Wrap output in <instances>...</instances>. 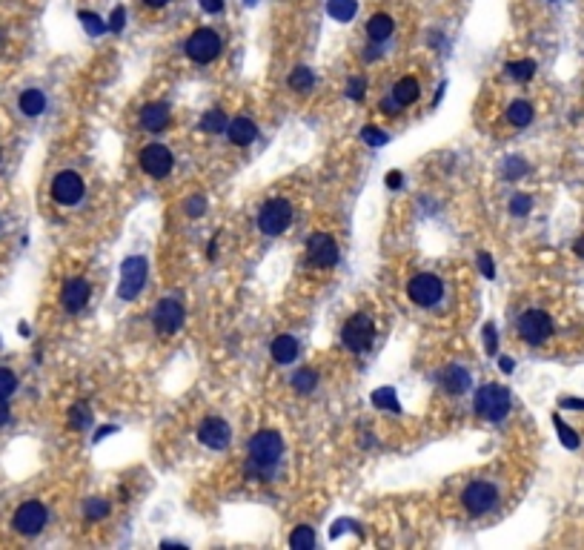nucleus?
Wrapping results in <instances>:
<instances>
[{"instance_id":"f257e3e1","label":"nucleus","mask_w":584,"mask_h":550,"mask_svg":"<svg viewBox=\"0 0 584 550\" xmlns=\"http://www.w3.org/2000/svg\"><path fill=\"white\" fill-rule=\"evenodd\" d=\"M284 442L275 430H258L249 442V476L269 479L281 461Z\"/></svg>"},{"instance_id":"f03ea898","label":"nucleus","mask_w":584,"mask_h":550,"mask_svg":"<svg viewBox=\"0 0 584 550\" xmlns=\"http://www.w3.org/2000/svg\"><path fill=\"white\" fill-rule=\"evenodd\" d=\"M473 410L487 421H502L510 413V390L504 385H484L476 390Z\"/></svg>"},{"instance_id":"7ed1b4c3","label":"nucleus","mask_w":584,"mask_h":550,"mask_svg":"<svg viewBox=\"0 0 584 550\" xmlns=\"http://www.w3.org/2000/svg\"><path fill=\"white\" fill-rule=\"evenodd\" d=\"M221 35L215 32V29H210V26H203V29H195L192 35H189V40L184 44V49H186V58L192 61V63H201V66H206V63H212L218 55H221Z\"/></svg>"},{"instance_id":"20e7f679","label":"nucleus","mask_w":584,"mask_h":550,"mask_svg":"<svg viewBox=\"0 0 584 550\" xmlns=\"http://www.w3.org/2000/svg\"><path fill=\"white\" fill-rule=\"evenodd\" d=\"M341 342L353 353H367L372 347V342H375V324H372V318L367 313H355L344 324V330H341Z\"/></svg>"},{"instance_id":"39448f33","label":"nucleus","mask_w":584,"mask_h":550,"mask_svg":"<svg viewBox=\"0 0 584 550\" xmlns=\"http://www.w3.org/2000/svg\"><path fill=\"white\" fill-rule=\"evenodd\" d=\"M462 504H464V511L470 516H484L498 504V487L493 482H484V479L470 482L462 493Z\"/></svg>"},{"instance_id":"423d86ee","label":"nucleus","mask_w":584,"mask_h":550,"mask_svg":"<svg viewBox=\"0 0 584 550\" xmlns=\"http://www.w3.org/2000/svg\"><path fill=\"white\" fill-rule=\"evenodd\" d=\"M146 273H149V264L144 256H132L123 261L120 267V287H118V295L123 301H132L141 295L144 284H146Z\"/></svg>"},{"instance_id":"0eeeda50","label":"nucleus","mask_w":584,"mask_h":550,"mask_svg":"<svg viewBox=\"0 0 584 550\" xmlns=\"http://www.w3.org/2000/svg\"><path fill=\"white\" fill-rule=\"evenodd\" d=\"M516 330H519V335L524 338L527 344L538 347V344H545L547 338L553 335V318L545 310H527V313H521Z\"/></svg>"},{"instance_id":"6e6552de","label":"nucleus","mask_w":584,"mask_h":550,"mask_svg":"<svg viewBox=\"0 0 584 550\" xmlns=\"http://www.w3.org/2000/svg\"><path fill=\"white\" fill-rule=\"evenodd\" d=\"M292 221V204L284 198H272L261 206L258 213V227L264 235H281Z\"/></svg>"},{"instance_id":"1a4fd4ad","label":"nucleus","mask_w":584,"mask_h":550,"mask_svg":"<svg viewBox=\"0 0 584 550\" xmlns=\"http://www.w3.org/2000/svg\"><path fill=\"white\" fill-rule=\"evenodd\" d=\"M338 244L332 235L326 232H312L310 241H307V261L318 270H329V267H336L338 264Z\"/></svg>"},{"instance_id":"9d476101","label":"nucleus","mask_w":584,"mask_h":550,"mask_svg":"<svg viewBox=\"0 0 584 550\" xmlns=\"http://www.w3.org/2000/svg\"><path fill=\"white\" fill-rule=\"evenodd\" d=\"M441 292H444V284L433 273H419V275H412L410 284H407L410 301L419 304V307H433L441 299Z\"/></svg>"},{"instance_id":"9b49d317","label":"nucleus","mask_w":584,"mask_h":550,"mask_svg":"<svg viewBox=\"0 0 584 550\" xmlns=\"http://www.w3.org/2000/svg\"><path fill=\"white\" fill-rule=\"evenodd\" d=\"M138 161H141V169H144L149 178H166V175L172 173V163H175L172 152L166 149L163 144H149V146H144L141 155H138Z\"/></svg>"},{"instance_id":"f8f14e48","label":"nucleus","mask_w":584,"mask_h":550,"mask_svg":"<svg viewBox=\"0 0 584 550\" xmlns=\"http://www.w3.org/2000/svg\"><path fill=\"white\" fill-rule=\"evenodd\" d=\"M12 527L23 536H34L46 527V504L44 501H23L12 519Z\"/></svg>"},{"instance_id":"ddd939ff","label":"nucleus","mask_w":584,"mask_h":550,"mask_svg":"<svg viewBox=\"0 0 584 550\" xmlns=\"http://www.w3.org/2000/svg\"><path fill=\"white\" fill-rule=\"evenodd\" d=\"M152 321H155L158 332H163V335L178 332L181 324H184V304H181L178 295H166V299H160V304L155 307Z\"/></svg>"},{"instance_id":"4468645a","label":"nucleus","mask_w":584,"mask_h":550,"mask_svg":"<svg viewBox=\"0 0 584 550\" xmlns=\"http://www.w3.org/2000/svg\"><path fill=\"white\" fill-rule=\"evenodd\" d=\"M198 439H201V444L212 447V450H224V447H229V442H232V430H229V425H227L224 418L210 415V418H203V421H201Z\"/></svg>"},{"instance_id":"2eb2a0df","label":"nucleus","mask_w":584,"mask_h":550,"mask_svg":"<svg viewBox=\"0 0 584 550\" xmlns=\"http://www.w3.org/2000/svg\"><path fill=\"white\" fill-rule=\"evenodd\" d=\"M52 198L61 204V206H72L83 198V178L77 173H58L55 181H52Z\"/></svg>"},{"instance_id":"dca6fc26","label":"nucleus","mask_w":584,"mask_h":550,"mask_svg":"<svg viewBox=\"0 0 584 550\" xmlns=\"http://www.w3.org/2000/svg\"><path fill=\"white\" fill-rule=\"evenodd\" d=\"M89 281L87 278H69L63 284V292H61V304L66 313H80L89 301Z\"/></svg>"},{"instance_id":"f3484780","label":"nucleus","mask_w":584,"mask_h":550,"mask_svg":"<svg viewBox=\"0 0 584 550\" xmlns=\"http://www.w3.org/2000/svg\"><path fill=\"white\" fill-rule=\"evenodd\" d=\"M141 126L146 132H163L170 126V106L166 104H146L141 109Z\"/></svg>"},{"instance_id":"a211bd4d","label":"nucleus","mask_w":584,"mask_h":550,"mask_svg":"<svg viewBox=\"0 0 584 550\" xmlns=\"http://www.w3.org/2000/svg\"><path fill=\"white\" fill-rule=\"evenodd\" d=\"M470 385H473V378H470V373H467L464 367H458V364L444 367V373H441V387H444L447 393L462 396V393L470 390Z\"/></svg>"},{"instance_id":"6ab92c4d","label":"nucleus","mask_w":584,"mask_h":550,"mask_svg":"<svg viewBox=\"0 0 584 550\" xmlns=\"http://www.w3.org/2000/svg\"><path fill=\"white\" fill-rule=\"evenodd\" d=\"M390 95H393V101H395L401 109H407V106H412L415 101L421 98V87H419V80H415V77H401L395 87H393Z\"/></svg>"},{"instance_id":"aec40b11","label":"nucleus","mask_w":584,"mask_h":550,"mask_svg":"<svg viewBox=\"0 0 584 550\" xmlns=\"http://www.w3.org/2000/svg\"><path fill=\"white\" fill-rule=\"evenodd\" d=\"M258 138V126L249 120V118H235L232 123H229V141L235 144V146H249Z\"/></svg>"},{"instance_id":"412c9836","label":"nucleus","mask_w":584,"mask_h":550,"mask_svg":"<svg viewBox=\"0 0 584 550\" xmlns=\"http://www.w3.org/2000/svg\"><path fill=\"white\" fill-rule=\"evenodd\" d=\"M393 32H395V20H393L390 15H384V12L372 15V18L367 20V37L372 40V44H384V40H387Z\"/></svg>"},{"instance_id":"4be33fe9","label":"nucleus","mask_w":584,"mask_h":550,"mask_svg":"<svg viewBox=\"0 0 584 550\" xmlns=\"http://www.w3.org/2000/svg\"><path fill=\"white\" fill-rule=\"evenodd\" d=\"M269 350H272V358L278 364H292L298 358V342L292 335H278L275 342L269 344Z\"/></svg>"},{"instance_id":"5701e85b","label":"nucleus","mask_w":584,"mask_h":550,"mask_svg":"<svg viewBox=\"0 0 584 550\" xmlns=\"http://www.w3.org/2000/svg\"><path fill=\"white\" fill-rule=\"evenodd\" d=\"M44 109H46V98H44V92H40V89H26V92L20 95V112H23V115L37 118Z\"/></svg>"},{"instance_id":"b1692460","label":"nucleus","mask_w":584,"mask_h":550,"mask_svg":"<svg viewBox=\"0 0 584 550\" xmlns=\"http://www.w3.org/2000/svg\"><path fill=\"white\" fill-rule=\"evenodd\" d=\"M312 87H315V75H312V69H307V66L292 69V75H289V89H292V92L307 95Z\"/></svg>"},{"instance_id":"393cba45","label":"nucleus","mask_w":584,"mask_h":550,"mask_svg":"<svg viewBox=\"0 0 584 550\" xmlns=\"http://www.w3.org/2000/svg\"><path fill=\"white\" fill-rule=\"evenodd\" d=\"M326 9H329V15L336 18L338 23H347V20H353V18H355L358 4H355V0H329Z\"/></svg>"},{"instance_id":"a878e982","label":"nucleus","mask_w":584,"mask_h":550,"mask_svg":"<svg viewBox=\"0 0 584 550\" xmlns=\"http://www.w3.org/2000/svg\"><path fill=\"white\" fill-rule=\"evenodd\" d=\"M507 120H510L513 126H527V123L533 120V106H530L527 101H513V104L507 106Z\"/></svg>"},{"instance_id":"bb28decb","label":"nucleus","mask_w":584,"mask_h":550,"mask_svg":"<svg viewBox=\"0 0 584 550\" xmlns=\"http://www.w3.org/2000/svg\"><path fill=\"white\" fill-rule=\"evenodd\" d=\"M289 547L292 550H310V547H315V530L310 525L296 527V530H292V536H289Z\"/></svg>"},{"instance_id":"cd10ccee","label":"nucleus","mask_w":584,"mask_h":550,"mask_svg":"<svg viewBox=\"0 0 584 550\" xmlns=\"http://www.w3.org/2000/svg\"><path fill=\"white\" fill-rule=\"evenodd\" d=\"M318 385V373L312 367H301L296 375H292V387H296L298 393H312Z\"/></svg>"},{"instance_id":"c85d7f7f","label":"nucleus","mask_w":584,"mask_h":550,"mask_svg":"<svg viewBox=\"0 0 584 550\" xmlns=\"http://www.w3.org/2000/svg\"><path fill=\"white\" fill-rule=\"evenodd\" d=\"M224 126H227V115L221 109H210L203 118H201V130L203 132H210V135H221L224 132Z\"/></svg>"},{"instance_id":"c756f323","label":"nucleus","mask_w":584,"mask_h":550,"mask_svg":"<svg viewBox=\"0 0 584 550\" xmlns=\"http://www.w3.org/2000/svg\"><path fill=\"white\" fill-rule=\"evenodd\" d=\"M372 404L379 407V410H390V413H398V410H401V404H398V399H395V390H393V387H381V390H375V393H372Z\"/></svg>"},{"instance_id":"7c9ffc66","label":"nucleus","mask_w":584,"mask_h":550,"mask_svg":"<svg viewBox=\"0 0 584 550\" xmlns=\"http://www.w3.org/2000/svg\"><path fill=\"white\" fill-rule=\"evenodd\" d=\"M507 75L513 77V80H530L533 75H535V61H510L507 63Z\"/></svg>"},{"instance_id":"2f4dec72","label":"nucleus","mask_w":584,"mask_h":550,"mask_svg":"<svg viewBox=\"0 0 584 550\" xmlns=\"http://www.w3.org/2000/svg\"><path fill=\"white\" fill-rule=\"evenodd\" d=\"M83 516H87L89 522H98V519L109 516V501H103V499H89L87 504H83Z\"/></svg>"},{"instance_id":"473e14b6","label":"nucleus","mask_w":584,"mask_h":550,"mask_svg":"<svg viewBox=\"0 0 584 550\" xmlns=\"http://www.w3.org/2000/svg\"><path fill=\"white\" fill-rule=\"evenodd\" d=\"M89 421H92V413H89L87 404H75V407L69 410V425H72L75 430H87Z\"/></svg>"},{"instance_id":"72a5a7b5","label":"nucleus","mask_w":584,"mask_h":550,"mask_svg":"<svg viewBox=\"0 0 584 550\" xmlns=\"http://www.w3.org/2000/svg\"><path fill=\"white\" fill-rule=\"evenodd\" d=\"M553 425H556V430H559V436H561V444H564V447H570V450H576V447H578V436H576V430L564 425L561 415H553Z\"/></svg>"},{"instance_id":"f704fd0d","label":"nucleus","mask_w":584,"mask_h":550,"mask_svg":"<svg viewBox=\"0 0 584 550\" xmlns=\"http://www.w3.org/2000/svg\"><path fill=\"white\" fill-rule=\"evenodd\" d=\"M15 390H18V378H15V373L6 370V367H0V399L6 401Z\"/></svg>"},{"instance_id":"c9c22d12","label":"nucleus","mask_w":584,"mask_h":550,"mask_svg":"<svg viewBox=\"0 0 584 550\" xmlns=\"http://www.w3.org/2000/svg\"><path fill=\"white\" fill-rule=\"evenodd\" d=\"M361 138H364V144H369V146H384V144L390 141L387 132L375 130V126H364V130H361Z\"/></svg>"},{"instance_id":"e433bc0d","label":"nucleus","mask_w":584,"mask_h":550,"mask_svg":"<svg viewBox=\"0 0 584 550\" xmlns=\"http://www.w3.org/2000/svg\"><path fill=\"white\" fill-rule=\"evenodd\" d=\"M364 89H367V80H364L361 75H353V77L347 80V95H350L353 101H361V98H364Z\"/></svg>"},{"instance_id":"4c0bfd02","label":"nucleus","mask_w":584,"mask_h":550,"mask_svg":"<svg viewBox=\"0 0 584 550\" xmlns=\"http://www.w3.org/2000/svg\"><path fill=\"white\" fill-rule=\"evenodd\" d=\"M530 206H533V198H530V195H516V198L510 201V213H513V215H527V213H530Z\"/></svg>"},{"instance_id":"58836bf2","label":"nucleus","mask_w":584,"mask_h":550,"mask_svg":"<svg viewBox=\"0 0 584 550\" xmlns=\"http://www.w3.org/2000/svg\"><path fill=\"white\" fill-rule=\"evenodd\" d=\"M203 209H206V201H203L201 195H192V198L186 201V215H189V218L203 215Z\"/></svg>"},{"instance_id":"ea45409f","label":"nucleus","mask_w":584,"mask_h":550,"mask_svg":"<svg viewBox=\"0 0 584 550\" xmlns=\"http://www.w3.org/2000/svg\"><path fill=\"white\" fill-rule=\"evenodd\" d=\"M484 347H487V353H490V356H495V350H498V342H495V327H493V324H484Z\"/></svg>"},{"instance_id":"a19ab883","label":"nucleus","mask_w":584,"mask_h":550,"mask_svg":"<svg viewBox=\"0 0 584 550\" xmlns=\"http://www.w3.org/2000/svg\"><path fill=\"white\" fill-rule=\"evenodd\" d=\"M524 169H527V163H524L521 158H510V161H507V178H519V175H524Z\"/></svg>"},{"instance_id":"79ce46f5","label":"nucleus","mask_w":584,"mask_h":550,"mask_svg":"<svg viewBox=\"0 0 584 550\" xmlns=\"http://www.w3.org/2000/svg\"><path fill=\"white\" fill-rule=\"evenodd\" d=\"M198 4H201V9H203V12H210V15L224 12V0H198Z\"/></svg>"},{"instance_id":"37998d69","label":"nucleus","mask_w":584,"mask_h":550,"mask_svg":"<svg viewBox=\"0 0 584 550\" xmlns=\"http://www.w3.org/2000/svg\"><path fill=\"white\" fill-rule=\"evenodd\" d=\"M478 267H481V273H484L487 278H493V275H495V270H493V258H490V252H481V256H478Z\"/></svg>"},{"instance_id":"c03bdc74","label":"nucleus","mask_w":584,"mask_h":550,"mask_svg":"<svg viewBox=\"0 0 584 550\" xmlns=\"http://www.w3.org/2000/svg\"><path fill=\"white\" fill-rule=\"evenodd\" d=\"M123 18H127V12H123V6H118V9L112 12V20H109V29H112V32H120V29H123Z\"/></svg>"},{"instance_id":"a18cd8bd","label":"nucleus","mask_w":584,"mask_h":550,"mask_svg":"<svg viewBox=\"0 0 584 550\" xmlns=\"http://www.w3.org/2000/svg\"><path fill=\"white\" fill-rule=\"evenodd\" d=\"M80 20H83V23H89V29H92L95 35H98V32H103V26H98L101 20H98L95 15H87V12H83V15H80Z\"/></svg>"},{"instance_id":"49530a36","label":"nucleus","mask_w":584,"mask_h":550,"mask_svg":"<svg viewBox=\"0 0 584 550\" xmlns=\"http://www.w3.org/2000/svg\"><path fill=\"white\" fill-rule=\"evenodd\" d=\"M381 109H384V112H390V115H398V112H401V106L393 101V95H390V101H381Z\"/></svg>"},{"instance_id":"de8ad7c7","label":"nucleus","mask_w":584,"mask_h":550,"mask_svg":"<svg viewBox=\"0 0 584 550\" xmlns=\"http://www.w3.org/2000/svg\"><path fill=\"white\" fill-rule=\"evenodd\" d=\"M387 184H390V189H398L401 187V173H398V169H393V173L387 175Z\"/></svg>"},{"instance_id":"09e8293b","label":"nucleus","mask_w":584,"mask_h":550,"mask_svg":"<svg viewBox=\"0 0 584 550\" xmlns=\"http://www.w3.org/2000/svg\"><path fill=\"white\" fill-rule=\"evenodd\" d=\"M561 407H573V410H584V399H564Z\"/></svg>"},{"instance_id":"8fccbe9b","label":"nucleus","mask_w":584,"mask_h":550,"mask_svg":"<svg viewBox=\"0 0 584 550\" xmlns=\"http://www.w3.org/2000/svg\"><path fill=\"white\" fill-rule=\"evenodd\" d=\"M6 421H9V407H6V401H4V399H0V427H4Z\"/></svg>"},{"instance_id":"3c124183","label":"nucleus","mask_w":584,"mask_h":550,"mask_svg":"<svg viewBox=\"0 0 584 550\" xmlns=\"http://www.w3.org/2000/svg\"><path fill=\"white\" fill-rule=\"evenodd\" d=\"M166 4H170V0H144V6H146V9H163Z\"/></svg>"},{"instance_id":"603ef678","label":"nucleus","mask_w":584,"mask_h":550,"mask_svg":"<svg viewBox=\"0 0 584 550\" xmlns=\"http://www.w3.org/2000/svg\"><path fill=\"white\" fill-rule=\"evenodd\" d=\"M502 370H504V373H513V358L504 356V358H502Z\"/></svg>"},{"instance_id":"864d4df0","label":"nucleus","mask_w":584,"mask_h":550,"mask_svg":"<svg viewBox=\"0 0 584 550\" xmlns=\"http://www.w3.org/2000/svg\"><path fill=\"white\" fill-rule=\"evenodd\" d=\"M573 249H576V256H581V258H584V238H578Z\"/></svg>"},{"instance_id":"5fc2aeb1","label":"nucleus","mask_w":584,"mask_h":550,"mask_svg":"<svg viewBox=\"0 0 584 550\" xmlns=\"http://www.w3.org/2000/svg\"><path fill=\"white\" fill-rule=\"evenodd\" d=\"M206 256H210V258L218 256V241H210V252H206Z\"/></svg>"}]
</instances>
